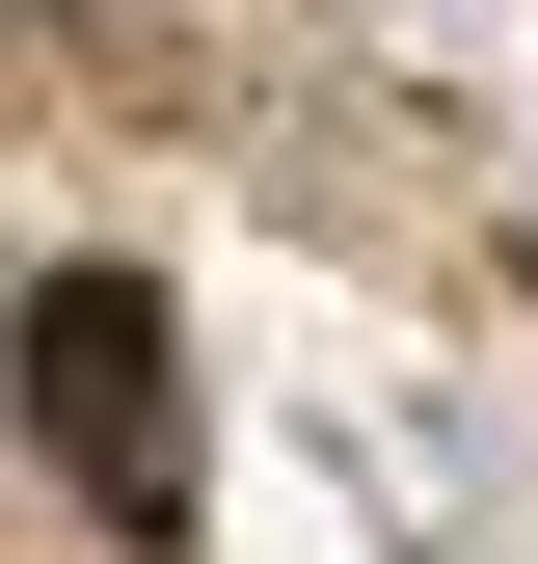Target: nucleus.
<instances>
[{"instance_id":"f257e3e1","label":"nucleus","mask_w":538,"mask_h":564,"mask_svg":"<svg viewBox=\"0 0 538 564\" xmlns=\"http://www.w3.org/2000/svg\"><path fill=\"white\" fill-rule=\"evenodd\" d=\"M28 403H54V457H82L108 511L189 484V431H162V296H134V269H54V296H28Z\"/></svg>"}]
</instances>
